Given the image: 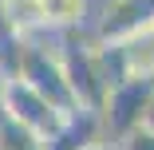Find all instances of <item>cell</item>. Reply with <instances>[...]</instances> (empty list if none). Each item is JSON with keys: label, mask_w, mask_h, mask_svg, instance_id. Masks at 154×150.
Instances as JSON below:
<instances>
[{"label": "cell", "mask_w": 154, "mask_h": 150, "mask_svg": "<svg viewBox=\"0 0 154 150\" xmlns=\"http://www.w3.org/2000/svg\"><path fill=\"white\" fill-rule=\"evenodd\" d=\"M0 111H4L12 123H20V127H28L32 134H40L44 142H51L59 130L67 127V118L71 115H63L59 107H51L32 83H24L20 75H8L4 79V87H0Z\"/></svg>", "instance_id": "cell-2"}, {"label": "cell", "mask_w": 154, "mask_h": 150, "mask_svg": "<svg viewBox=\"0 0 154 150\" xmlns=\"http://www.w3.org/2000/svg\"><path fill=\"white\" fill-rule=\"evenodd\" d=\"M40 20L48 36H71V32H91L99 4L95 0H36Z\"/></svg>", "instance_id": "cell-5"}, {"label": "cell", "mask_w": 154, "mask_h": 150, "mask_svg": "<svg viewBox=\"0 0 154 150\" xmlns=\"http://www.w3.org/2000/svg\"><path fill=\"white\" fill-rule=\"evenodd\" d=\"M122 59H127L131 79H154V32L122 44Z\"/></svg>", "instance_id": "cell-6"}, {"label": "cell", "mask_w": 154, "mask_h": 150, "mask_svg": "<svg viewBox=\"0 0 154 150\" xmlns=\"http://www.w3.org/2000/svg\"><path fill=\"white\" fill-rule=\"evenodd\" d=\"M79 150H119V142H111V138H95V142H87V146H79Z\"/></svg>", "instance_id": "cell-9"}, {"label": "cell", "mask_w": 154, "mask_h": 150, "mask_svg": "<svg viewBox=\"0 0 154 150\" xmlns=\"http://www.w3.org/2000/svg\"><path fill=\"white\" fill-rule=\"evenodd\" d=\"M146 32H154V0H103L91 24V36L111 47H122Z\"/></svg>", "instance_id": "cell-4"}, {"label": "cell", "mask_w": 154, "mask_h": 150, "mask_svg": "<svg viewBox=\"0 0 154 150\" xmlns=\"http://www.w3.org/2000/svg\"><path fill=\"white\" fill-rule=\"evenodd\" d=\"M0 150H48V142L0 111Z\"/></svg>", "instance_id": "cell-7"}, {"label": "cell", "mask_w": 154, "mask_h": 150, "mask_svg": "<svg viewBox=\"0 0 154 150\" xmlns=\"http://www.w3.org/2000/svg\"><path fill=\"white\" fill-rule=\"evenodd\" d=\"M16 75L24 83H32L36 91L51 107H59L63 115H79V103H75V91H71V79H67V67H63V55H59V40L55 36L24 40Z\"/></svg>", "instance_id": "cell-1"}, {"label": "cell", "mask_w": 154, "mask_h": 150, "mask_svg": "<svg viewBox=\"0 0 154 150\" xmlns=\"http://www.w3.org/2000/svg\"><path fill=\"white\" fill-rule=\"evenodd\" d=\"M119 150H154V130H150V127L134 130L131 138H122V142H119Z\"/></svg>", "instance_id": "cell-8"}, {"label": "cell", "mask_w": 154, "mask_h": 150, "mask_svg": "<svg viewBox=\"0 0 154 150\" xmlns=\"http://www.w3.org/2000/svg\"><path fill=\"white\" fill-rule=\"evenodd\" d=\"M146 127L154 130V99H150V115H146Z\"/></svg>", "instance_id": "cell-10"}, {"label": "cell", "mask_w": 154, "mask_h": 150, "mask_svg": "<svg viewBox=\"0 0 154 150\" xmlns=\"http://www.w3.org/2000/svg\"><path fill=\"white\" fill-rule=\"evenodd\" d=\"M150 99H154V79H127V83L111 87L103 107H99L103 134L111 142H122L134 130H142L146 115H150Z\"/></svg>", "instance_id": "cell-3"}]
</instances>
